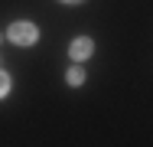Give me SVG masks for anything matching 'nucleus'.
Listing matches in <instances>:
<instances>
[{
  "mask_svg": "<svg viewBox=\"0 0 153 147\" xmlns=\"http://www.w3.org/2000/svg\"><path fill=\"white\" fill-rule=\"evenodd\" d=\"M7 36H10L16 46H33V43H36V26H33V23H13Z\"/></svg>",
  "mask_w": 153,
  "mask_h": 147,
  "instance_id": "f257e3e1",
  "label": "nucleus"
},
{
  "mask_svg": "<svg viewBox=\"0 0 153 147\" xmlns=\"http://www.w3.org/2000/svg\"><path fill=\"white\" fill-rule=\"evenodd\" d=\"M91 49H94V46H91V39H88V36H78V39L68 46V52H72L75 62H78V59H88V56H91Z\"/></svg>",
  "mask_w": 153,
  "mask_h": 147,
  "instance_id": "f03ea898",
  "label": "nucleus"
},
{
  "mask_svg": "<svg viewBox=\"0 0 153 147\" xmlns=\"http://www.w3.org/2000/svg\"><path fill=\"white\" fill-rule=\"evenodd\" d=\"M82 82H85V72H82L78 65H75V69H68V85H82Z\"/></svg>",
  "mask_w": 153,
  "mask_h": 147,
  "instance_id": "7ed1b4c3",
  "label": "nucleus"
},
{
  "mask_svg": "<svg viewBox=\"0 0 153 147\" xmlns=\"http://www.w3.org/2000/svg\"><path fill=\"white\" fill-rule=\"evenodd\" d=\"M7 92H10V75H7V72H0V98H3Z\"/></svg>",
  "mask_w": 153,
  "mask_h": 147,
  "instance_id": "20e7f679",
  "label": "nucleus"
},
{
  "mask_svg": "<svg viewBox=\"0 0 153 147\" xmlns=\"http://www.w3.org/2000/svg\"><path fill=\"white\" fill-rule=\"evenodd\" d=\"M65 3H78V0H65Z\"/></svg>",
  "mask_w": 153,
  "mask_h": 147,
  "instance_id": "39448f33",
  "label": "nucleus"
}]
</instances>
